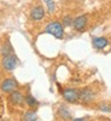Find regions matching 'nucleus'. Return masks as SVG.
I'll use <instances>...</instances> for the list:
<instances>
[{
  "label": "nucleus",
  "mask_w": 111,
  "mask_h": 121,
  "mask_svg": "<svg viewBox=\"0 0 111 121\" xmlns=\"http://www.w3.org/2000/svg\"><path fill=\"white\" fill-rule=\"evenodd\" d=\"M45 32L50 34L54 37L56 39H62L65 35V30H63V25L60 22H51L45 26Z\"/></svg>",
  "instance_id": "1"
},
{
  "label": "nucleus",
  "mask_w": 111,
  "mask_h": 121,
  "mask_svg": "<svg viewBox=\"0 0 111 121\" xmlns=\"http://www.w3.org/2000/svg\"><path fill=\"white\" fill-rule=\"evenodd\" d=\"M1 65H3V67L5 68V70L12 71V70H14V68L17 67V65H18V59L12 53L6 54V55H4V58L1 60Z\"/></svg>",
  "instance_id": "2"
},
{
  "label": "nucleus",
  "mask_w": 111,
  "mask_h": 121,
  "mask_svg": "<svg viewBox=\"0 0 111 121\" xmlns=\"http://www.w3.org/2000/svg\"><path fill=\"white\" fill-rule=\"evenodd\" d=\"M62 96L68 102H77V101H79V91L77 89H65L62 91Z\"/></svg>",
  "instance_id": "3"
},
{
  "label": "nucleus",
  "mask_w": 111,
  "mask_h": 121,
  "mask_svg": "<svg viewBox=\"0 0 111 121\" xmlns=\"http://www.w3.org/2000/svg\"><path fill=\"white\" fill-rule=\"evenodd\" d=\"M87 24V17L86 16H79L73 19V28L77 31H82Z\"/></svg>",
  "instance_id": "4"
},
{
  "label": "nucleus",
  "mask_w": 111,
  "mask_h": 121,
  "mask_svg": "<svg viewBox=\"0 0 111 121\" xmlns=\"http://www.w3.org/2000/svg\"><path fill=\"white\" fill-rule=\"evenodd\" d=\"M16 88H17V82L13 78H7L1 84V90L4 92H12L16 90Z\"/></svg>",
  "instance_id": "5"
},
{
  "label": "nucleus",
  "mask_w": 111,
  "mask_h": 121,
  "mask_svg": "<svg viewBox=\"0 0 111 121\" xmlns=\"http://www.w3.org/2000/svg\"><path fill=\"white\" fill-rule=\"evenodd\" d=\"M44 14H45V11H44V9L42 6H35L31 10V13H30L31 18L33 21H41V19H43Z\"/></svg>",
  "instance_id": "6"
},
{
  "label": "nucleus",
  "mask_w": 111,
  "mask_h": 121,
  "mask_svg": "<svg viewBox=\"0 0 111 121\" xmlns=\"http://www.w3.org/2000/svg\"><path fill=\"white\" fill-rule=\"evenodd\" d=\"M93 97H95V94H93V91L90 90V89H84V90L79 91V99L85 102V103L92 101Z\"/></svg>",
  "instance_id": "7"
},
{
  "label": "nucleus",
  "mask_w": 111,
  "mask_h": 121,
  "mask_svg": "<svg viewBox=\"0 0 111 121\" xmlns=\"http://www.w3.org/2000/svg\"><path fill=\"white\" fill-rule=\"evenodd\" d=\"M10 99H11V102L13 103V104H17V106L22 104L23 101H25L23 94H22L21 91H18V90H14V91L11 92V97H10Z\"/></svg>",
  "instance_id": "8"
},
{
  "label": "nucleus",
  "mask_w": 111,
  "mask_h": 121,
  "mask_svg": "<svg viewBox=\"0 0 111 121\" xmlns=\"http://www.w3.org/2000/svg\"><path fill=\"white\" fill-rule=\"evenodd\" d=\"M92 43H93L95 48H97V49H103V48H105V47L109 44V41H107V39H105V37H95L93 41H92Z\"/></svg>",
  "instance_id": "9"
},
{
  "label": "nucleus",
  "mask_w": 111,
  "mask_h": 121,
  "mask_svg": "<svg viewBox=\"0 0 111 121\" xmlns=\"http://www.w3.org/2000/svg\"><path fill=\"white\" fill-rule=\"evenodd\" d=\"M37 120V114L33 110H29L24 115V121H36Z\"/></svg>",
  "instance_id": "10"
},
{
  "label": "nucleus",
  "mask_w": 111,
  "mask_h": 121,
  "mask_svg": "<svg viewBox=\"0 0 111 121\" xmlns=\"http://www.w3.org/2000/svg\"><path fill=\"white\" fill-rule=\"evenodd\" d=\"M25 102H26V104L29 106V107H35V106H37V99L35 98V97H32L31 95H26L25 96Z\"/></svg>",
  "instance_id": "11"
},
{
  "label": "nucleus",
  "mask_w": 111,
  "mask_h": 121,
  "mask_svg": "<svg viewBox=\"0 0 111 121\" xmlns=\"http://www.w3.org/2000/svg\"><path fill=\"white\" fill-rule=\"evenodd\" d=\"M59 112H60V115H61L63 119H68V117H70V113L68 112V109H67V108H65V107H61Z\"/></svg>",
  "instance_id": "12"
},
{
  "label": "nucleus",
  "mask_w": 111,
  "mask_h": 121,
  "mask_svg": "<svg viewBox=\"0 0 111 121\" xmlns=\"http://www.w3.org/2000/svg\"><path fill=\"white\" fill-rule=\"evenodd\" d=\"M62 25H65V26H70V25H73V19L70 18L69 16H66L65 18H63Z\"/></svg>",
  "instance_id": "13"
},
{
  "label": "nucleus",
  "mask_w": 111,
  "mask_h": 121,
  "mask_svg": "<svg viewBox=\"0 0 111 121\" xmlns=\"http://www.w3.org/2000/svg\"><path fill=\"white\" fill-rule=\"evenodd\" d=\"M47 5H48V10H49V12H50V13L54 12V10H55V5H54V1H53V0H47Z\"/></svg>",
  "instance_id": "14"
},
{
  "label": "nucleus",
  "mask_w": 111,
  "mask_h": 121,
  "mask_svg": "<svg viewBox=\"0 0 111 121\" xmlns=\"http://www.w3.org/2000/svg\"><path fill=\"white\" fill-rule=\"evenodd\" d=\"M73 121H86L85 119H82V117H78V119H74Z\"/></svg>",
  "instance_id": "15"
}]
</instances>
